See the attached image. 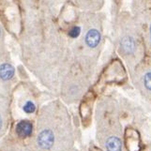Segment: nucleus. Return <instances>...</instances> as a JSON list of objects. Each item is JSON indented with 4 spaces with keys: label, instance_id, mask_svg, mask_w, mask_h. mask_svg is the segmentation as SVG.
Returning <instances> with one entry per match:
<instances>
[{
    "label": "nucleus",
    "instance_id": "obj_1",
    "mask_svg": "<svg viewBox=\"0 0 151 151\" xmlns=\"http://www.w3.org/2000/svg\"><path fill=\"white\" fill-rule=\"evenodd\" d=\"M138 30L131 24L122 27V35L120 38V49L121 52L126 55H132L136 53L138 46Z\"/></svg>",
    "mask_w": 151,
    "mask_h": 151
},
{
    "label": "nucleus",
    "instance_id": "obj_2",
    "mask_svg": "<svg viewBox=\"0 0 151 151\" xmlns=\"http://www.w3.org/2000/svg\"><path fill=\"white\" fill-rule=\"evenodd\" d=\"M9 123V100L0 94V137L3 136Z\"/></svg>",
    "mask_w": 151,
    "mask_h": 151
},
{
    "label": "nucleus",
    "instance_id": "obj_3",
    "mask_svg": "<svg viewBox=\"0 0 151 151\" xmlns=\"http://www.w3.org/2000/svg\"><path fill=\"white\" fill-rule=\"evenodd\" d=\"M15 132L20 138H27L32 135L33 132V125L29 120H21L17 123L15 127Z\"/></svg>",
    "mask_w": 151,
    "mask_h": 151
},
{
    "label": "nucleus",
    "instance_id": "obj_4",
    "mask_svg": "<svg viewBox=\"0 0 151 151\" xmlns=\"http://www.w3.org/2000/svg\"><path fill=\"white\" fill-rule=\"evenodd\" d=\"M101 33L100 31L96 28H91L86 32L85 41L86 44L90 48H96L97 46L100 44L101 41Z\"/></svg>",
    "mask_w": 151,
    "mask_h": 151
},
{
    "label": "nucleus",
    "instance_id": "obj_5",
    "mask_svg": "<svg viewBox=\"0 0 151 151\" xmlns=\"http://www.w3.org/2000/svg\"><path fill=\"white\" fill-rule=\"evenodd\" d=\"M14 73L15 70L12 64L7 63V62L0 64V80L3 83H7L12 80Z\"/></svg>",
    "mask_w": 151,
    "mask_h": 151
},
{
    "label": "nucleus",
    "instance_id": "obj_6",
    "mask_svg": "<svg viewBox=\"0 0 151 151\" xmlns=\"http://www.w3.org/2000/svg\"><path fill=\"white\" fill-rule=\"evenodd\" d=\"M106 148L108 151H121L122 144L120 139L116 136H111L106 141Z\"/></svg>",
    "mask_w": 151,
    "mask_h": 151
},
{
    "label": "nucleus",
    "instance_id": "obj_7",
    "mask_svg": "<svg viewBox=\"0 0 151 151\" xmlns=\"http://www.w3.org/2000/svg\"><path fill=\"white\" fill-rule=\"evenodd\" d=\"M23 111L25 114H33L36 111V105L32 101H27L24 104L23 106Z\"/></svg>",
    "mask_w": 151,
    "mask_h": 151
},
{
    "label": "nucleus",
    "instance_id": "obj_8",
    "mask_svg": "<svg viewBox=\"0 0 151 151\" xmlns=\"http://www.w3.org/2000/svg\"><path fill=\"white\" fill-rule=\"evenodd\" d=\"M143 84L145 89L151 91V70L145 72L143 76Z\"/></svg>",
    "mask_w": 151,
    "mask_h": 151
},
{
    "label": "nucleus",
    "instance_id": "obj_9",
    "mask_svg": "<svg viewBox=\"0 0 151 151\" xmlns=\"http://www.w3.org/2000/svg\"><path fill=\"white\" fill-rule=\"evenodd\" d=\"M80 32H81V29H80L79 27H73V28H72V29L70 31L69 35L70 36L71 38H77L78 36H79Z\"/></svg>",
    "mask_w": 151,
    "mask_h": 151
},
{
    "label": "nucleus",
    "instance_id": "obj_10",
    "mask_svg": "<svg viewBox=\"0 0 151 151\" xmlns=\"http://www.w3.org/2000/svg\"><path fill=\"white\" fill-rule=\"evenodd\" d=\"M147 31H148V37H147V39H148L149 42H150V44H151V21H150L149 24H148V28H147Z\"/></svg>",
    "mask_w": 151,
    "mask_h": 151
},
{
    "label": "nucleus",
    "instance_id": "obj_11",
    "mask_svg": "<svg viewBox=\"0 0 151 151\" xmlns=\"http://www.w3.org/2000/svg\"><path fill=\"white\" fill-rule=\"evenodd\" d=\"M0 34H1V30H0Z\"/></svg>",
    "mask_w": 151,
    "mask_h": 151
}]
</instances>
